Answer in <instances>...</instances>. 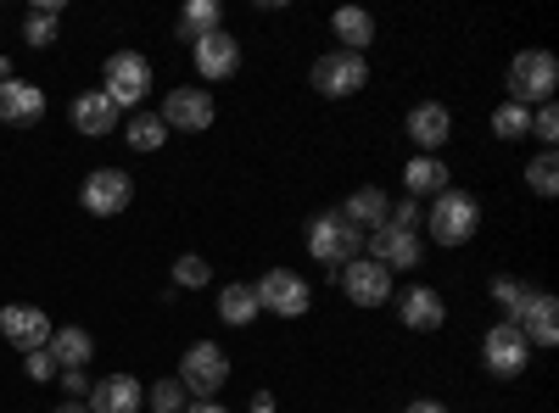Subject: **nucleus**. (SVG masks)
<instances>
[{
	"label": "nucleus",
	"mask_w": 559,
	"mask_h": 413,
	"mask_svg": "<svg viewBox=\"0 0 559 413\" xmlns=\"http://www.w3.org/2000/svg\"><path fill=\"white\" fill-rule=\"evenodd\" d=\"M364 84H369V62L353 57V51H324V57L313 62V89H319V96H331V101L358 96Z\"/></svg>",
	"instance_id": "nucleus-9"
},
{
	"label": "nucleus",
	"mask_w": 559,
	"mask_h": 413,
	"mask_svg": "<svg viewBox=\"0 0 559 413\" xmlns=\"http://www.w3.org/2000/svg\"><path fill=\"white\" fill-rule=\"evenodd\" d=\"M84 408L90 413H140V408H146V386H140L134 375H107V380L90 386Z\"/></svg>",
	"instance_id": "nucleus-16"
},
{
	"label": "nucleus",
	"mask_w": 559,
	"mask_h": 413,
	"mask_svg": "<svg viewBox=\"0 0 559 413\" xmlns=\"http://www.w3.org/2000/svg\"><path fill=\"white\" fill-rule=\"evenodd\" d=\"M503 89H509V101L526 107V112H532V107H548L554 89H559V62H554V51H521L515 62H509Z\"/></svg>",
	"instance_id": "nucleus-2"
},
{
	"label": "nucleus",
	"mask_w": 559,
	"mask_h": 413,
	"mask_svg": "<svg viewBox=\"0 0 559 413\" xmlns=\"http://www.w3.org/2000/svg\"><path fill=\"white\" fill-rule=\"evenodd\" d=\"M426 235L437 241V246H464V241H476V229H481V202L471 196V191H442V196H431V207H426Z\"/></svg>",
	"instance_id": "nucleus-1"
},
{
	"label": "nucleus",
	"mask_w": 559,
	"mask_h": 413,
	"mask_svg": "<svg viewBox=\"0 0 559 413\" xmlns=\"http://www.w3.org/2000/svg\"><path fill=\"white\" fill-rule=\"evenodd\" d=\"M134 202V179L123 168H96L84 179V212H96V218H112Z\"/></svg>",
	"instance_id": "nucleus-13"
},
{
	"label": "nucleus",
	"mask_w": 559,
	"mask_h": 413,
	"mask_svg": "<svg viewBox=\"0 0 559 413\" xmlns=\"http://www.w3.org/2000/svg\"><path fill=\"white\" fill-rule=\"evenodd\" d=\"M336 286H342L347 302H358V307H386V302H392V274H386L381 263H369V257L342 263V268H336Z\"/></svg>",
	"instance_id": "nucleus-10"
},
{
	"label": "nucleus",
	"mask_w": 559,
	"mask_h": 413,
	"mask_svg": "<svg viewBox=\"0 0 559 413\" xmlns=\"http://www.w3.org/2000/svg\"><path fill=\"white\" fill-rule=\"evenodd\" d=\"M185 402H191V397H185L179 380H157V386L146 391V408H152V413H185Z\"/></svg>",
	"instance_id": "nucleus-32"
},
{
	"label": "nucleus",
	"mask_w": 559,
	"mask_h": 413,
	"mask_svg": "<svg viewBox=\"0 0 559 413\" xmlns=\"http://www.w3.org/2000/svg\"><path fill=\"white\" fill-rule=\"evenodd\" d=\"M157 118L168 129H179V134H202V129H213V96H207V89H197V84H174Z\"/></svg>",
	"instance_id": "nucleus-12"
},
{
	"label": "nucleus",
	"mask_w": 559,
	"mask_h": 413,
	"mask_svg": "<svg viewBox=\"0 0 559 413\" xmlns=\"http://www.w3.org/2000/svg\"><path fill=\"white\" fill-rule=\"evenodd\" d=\"M532 141H537L543 151H554V141H559V112H554V101H548V107H532Z\"/></svg>",
	"instance_id": "nucleus-33"
},
{
	"label": "nucleus",
	"mask_w": 559,
	"mask_h": 413,
	"mask_svg": "<svg viewBox=\"0 0 559 413\" xmlns=\"http://www.w3.org/2000/svg\"><path fill=\"white\" fill-rule=\"evenodd\" d=\"M207 280H213V268H207L202 252H185V257L174 263V286H179V291H202Z\"/></svg>",
	"instance_id": "nucleus-31"
},
{
	"label": "nucleus",
	"mask_w": 559,
	"mask_h": 413,
	"mask_svg": "<svg viewBox=\"0 0 559 413\" xmlns=\"http://www.w3.org/2000/svg\"><path fill=\"white\" fill-rule=\"evenodd\" d=\"M263 307H258V291L247 286V280H236V286H224L218 291V318H224V325H252V318H258Z\"/></svg>",
	"instance_id": "nucleus-26"
},
{
	"label": "nucleus",
	"mask_w": 559,
	"mask_h": 413,
	"mask_svg": "<svg viewBox=\"0 0 559 413\" xmlns=\"http://www.w3.org/2000/svg\"><path fill=\"white\" fill-rule=\"evenodd\" d=\"M123 141H129L134 151H163V141H168V123H163L157 112H140V118H129Z\"/></svg>",
	"instance_id": "nucleus-28"
},
{
	"label": "nucleus",
	"mask_w": 559,
	"mask_h": 413,
	"mask_svg": "<svg viewBox=\"0 0 559 413\" xmlns=\"http://www.w3.org/2000/svg\"><path fill=\"white\" fill-rule=\"evenodd\" d=\"M146 89H152V62L140 57V51H112L107 68H102V96L123 112L134 101H146Z\"/></svg>",
	"instance_id": "nucleus-5"
},
{
	"label": "nucleus",
	"mask_w": 559,
	"mask_h": 413,
	"mask_svg": "<svg viewBox=\"0 0 559 413\" xmlns=\"http://www.w3.org/2000/svg\"><path fill=\"white\" fill-rule=\"evenodd\" d=\"M68 118H73V129H79V134H90V141H102V134H112V129H118V107L102 96V89H79L73 107H68Z\"/></svg>",
	"instance_id": "nucleus-18"
},
{
	"label": "nucleus",
	"mask_w": 559,
	"mask_h": 413,
	"mask_svg": "<svg viewBox=\"0 0 559 413\" xmlns=\"http://www.w3.org/2000/svg\"><path fill=\"white\" fill-rule=\"evenodd\" d=\"M191 57H197V73L207 78V84H218V78H236V68H241V45H236V34H207V39H197L191 45Z\"/></svg>",
	"instance_id": "nucleus-17"
},
{
	"label": "nucleus",
	"mask_w": 559,
	"mask_h": 413,
	"mask_svg": "<svg viewBox=\"0 0 559 413\" xmlns=\"http://www.w3.org/2000/svg\"><path fill=\"white\" fill-rule=\"evenodd\" d=\"M492 302H498L503 313H515V307L526 302V286H521V280H509V274H498V280H492Z\"/></svg>",
	"instance_id": "nucleus-34"
},
{
	"label": "nucleus",
	"mask_w": 559,
	"mask_h": 413,
	"mask_svg": "<svg viewBox=\"0 0 559 413\" xmlns=\"http://www.w3.org/2000/svg\"><path fill=\"white\" fill-rule=\"evenodd\" d=\"M218 28H224V7H218V0H191V7L179 12V23H174V34L185 45H197V39H207Z\"/></svg>",
	"instance_id": "nucleus-23"
},
{
	"label": "nucleus",
	"mask_w": 559,
	"mask_h": 413,
	"mask_svg": "<svg viewBox=\"0 0 559 413\" xmlns=\"http://www.w3.org/2000/svg\"><path fill=\"white\" fill-rule=\"evenodd\" d=\"M308 257H313V263H324V268H342V263L364 257V235H358V229L331 207V212L308 218Z\"/></svg>",
	"instance_id": "nucleus-4"
},
{
	"label": "nucleus",
	"mask_w": 559,
	"mask_h": 413,
	"mask_svg": "<svg viewBox=\"0 0 559 413\" xmlns=\"http://www.w3.org/2000/svg\"><path fill=\"white\" fill-rule=\"evenodd\" d=\"M23 375H28V380H57L62 369H57V357L39 347V352H23Z\"/></svg>",
	"instance_id": "nucleus-35"
},
{
	"label": "nucleus",
	"mask_w": 559,
	"mask_h": 413,
	"mask_svg": "<svg viewBox=\"0 0 559 413\" xmlns=\"http://www.w3.org/2000/svg\"><path fill=\"white\" fill-rule=\"evenodd\" d=\"M397 318L408 330H442V318H448V302L431 291V286H408L397 296Z\"/></svg>",
	"instance_id": "nucleus-19"
},
{
	"label": "nucleus",
	"mask_w": 559,
	"mask_h": 413,
	"mask_svg": "<svg viewBox=\"0 0 559 413\" xmlns=\"http://www.w3.org/2000/svg\"><path fill=\"white\" fill-rule=\"evenodd\" d=\"M45 118V89L28 78H7L0 84V123H39Z\"/></svg>",
	"instance_id": "nucleus-20"
},
{
	"label": "nucleus",
	"mask_w": 559,
	"mask_h": 413,
	"mask_svg": "<svg viewBox=\"0 0 559 413\" xmlns=\"http://www.w3.org/2000/svg\"><path fill=\"white\" fill-rule=\"evenodd\" d=\"M51 318H45L39 307L28 302H12V307H0V336H7L17 352H39V347H51Z\"/></svg>",
	"instance_id": "nucleus-14"
},
{
	"label": "nucleus",
	"mask_w": 559,
	"mask_h": 413,
	"mask_svg": "<svg viewBox=\"0 0 559 413\" xmlns=\"http://www.w3.org/2000/svg\"><path fill=\"white\" fill-rule=\"evenodd\" d=\"M403 185H408V202H419V196H442V191H448V162H442V157H408Z\"/></svg>",
	"instance_id": "nucleus-22"
},
{
	"label": "nucleus",
	"mask_w": 559,
	"mask_h": 413,
	"mask_svg": "<svg viewBox=\"0 0 559 413\" xmlns=\"http://www.w3.org/2000/svg\"><path fill=\"white\" fill-rule=\"evenodd\" d=\"M526 185H532V196H559V157L554 151H537L532 157V168H526Z\"/></svg>",
	"instance_id": "nucleus-29"
},
{
	"label": "nucleus",
	"mask_w": 559,
	"mask_h": 413,
	"mask_svg": "<svg viewBox=\"0 0 559 413\" xmlns=\"http://www.w3.org/2000/svg\"><path fill=\"white\" fill-rule=\"evenodd\" d=\"M408 141L419 146V157H437L448 141H453V112L442 101H419L408 112Z\"/></svg>",
	"instance_id": "nucleus-15"
},
{
	"label": "nucleus",
	"mask_w": 559,
	"mask_h": 413,
	"mask_svg": "<svg viewBox=\"0 0 559 413\" xmlns=\"http://www.w3.org/2000/svg\"><path fill=\"white\" fill-rule=\"evenodd\" d=\"M492 134H498V141H526V134H532V112L515 107V101H503L492 112Z\"/></svg>",
	"instance_id": "nucleus-30"
},
{
	"label": "nucleus",
	"mask_w": 559,
	"mask_h": 413,
	"mask_svg": "<svg viewBox=\"0 0 559 413\" xmlns=\"http://www.w3.org/2000/svg\"><path fill=\"white\" fill-rule=\"evenodd\" d=\"M403 413H448V408H442V402H431V397H414Z\"/></svg>",
	"instance_id": "nucleus-38"
},
{
	"label": "nucleus",
	"mask_w": 559,
	"mask_h": 413,
	"mask_svg": "<svg viewBox=\"0 0 559 413\" xmlns=\"http://www.w3.org/2000/svg\"><path fill=\"white\" fill-rule=\"evenodd\" d=\"M57 357V369H84L90 357H96V341H90L79 325H68V330H51V347H45Z\"/></svg>",
	"instance_id": "nucleus-24"
},
{
	"label": "nucleus",
	"mask_w": 559,
	"mask_h": 413,
	"mask_svg": "<svg viewBox=\"0 0 559 413\" xmlns=\"http://www.w3.org/2000/svg\"><path fill=\"white\" fill-rule=\"evenodd\" d=\"M57 17H62V0H39V7L28 12L23 39L34 45V51H45V45H57Z\"/></svg>",
	"instance_id": "nucleus-27"
},
{
	"label": "nucleus",
	"mask_w": 559,
	"mask_h": 413,
	"mask_svg": "<svg viewBox=\"0 0 559 413\" xmlns=\"http://www.w3.org/2000/svg\"><path fill=\"white\" fill-rule=\"evenodd\" d=\"M419 218H426V212H419V202H397L386 223H397V229H419Z\"/></svg>",
	"instance_id": "nucleus-36"
},
{
	"label": "nucleus",
	"mask_w": 559,
	"mask_h": 413,
	"mask_svg": "<svg viewBox=\"0 0 559 413\" xmlns=\"http://www.w3.org/2000/svg\"><path fill=\"white\" fill-rule=\"evenodd\" d=\"M526 363H532V341L515 330V325H492L481 336V369L498 375V380H515L526 375Z\"/></svg>",
	"instance_id": "nucleus-7"
},
{
	"label": "nucleus",
	"mask_w": 559,
	"mask_h": 413,
	"mask_svg": "<svg viewBox=\"0 0 559 413\" xmlns=\"http://www.w3.org/2000/svg\"><path fill=\"white\" fill-rule=\"evenodd\" d=\"M57 413H90L84 402H57Z\"/></svg>",
	"instance_id": "nucleus-41"
},
{
	"label": "nucleus",
	"mask_w": 559,
	"mask_h": 413,
	"mask_svg": "<svg viewBox=\"0 0 559 413\" xmlns=\"http://www.w3.org/2000/svg\"><path fill=\"white\" fill-rule=\"evenodd\" d=\"M503 325H515L532 347H543V352H548V347L559 341V302H554L548 291H526V302H521L515 313H509Z\"/></svg>",
	"instance_id": "nucleus-11"
},
{
	"label": "nucleus",
	"mask_w": 559,
	"mask_h": 413,
	"mask_svg": "<svg viewBox=\"0 0 559 413\" xmlns=\"http://www.w3.org/2000/svg\"><path fill=\"white\" fill-rule=\"evenodd\" d=\"M252 291H258V307L274 313V318H302V313L313 307L308 280H302V274H292V268H269Z\"/></svg>",
	"instance_id": "nucleus-6"
},
{
	"label": "nucleus",
	"mask_w": 559,
	"mask_h": 413,
	"mask_svg": "<svg viewBox=\"0 0 559 413\" xmlns=\"http://www.w3.org/2000/svg\"><path fill=\"white\" fill-rule=\"evenodd\" d=\"M62 386H68V397H73V402H84V397H90V380H84V369H62Z\"/></svg>",
	"instance_id": "nucleus-37"
},
{
	"label": "nucleus",
	"mask_w": 559,
	"mask_h": 413,
	"mask_svg": "<svg viewBox=\"0 0 559 413\" xmlns=\"http://www.w3.org/2000/svg\"><path fill=\"white\" fill-rule=\"evenodd\" d=\"M331 28H336V39H342V51H353V57H364V45L376 39V17H369L364 7H342V12L331 17Z\"/></svg>",
	"instance_id": "nucleus-25"
},
{
	"label": "nucleus",
	"mask_w": 559,
	"mask_h": 413,
	"mask_svg": "<svg viewBox=\"0 0 559 413\" xmlns=\"http://www.w3.org/2000/svg\"><path fill=\"white\" fill-rule=\"evenodd\" d=\"M252 413H274V397H269V391H258V397H252Z\"/></svg>",
	"instance_id": "nucleus-40"
},
{
	"label": "nucleus",
	"mask_w": 559,
	"mask_h": 413,
	"mask_svg": "<svg viewBox=\"0 0 559 413\" xmlns=\"http://www.w3.org/2000/svg\"><path fill=\"white\" fill-rule=\"evenodd\" d=\"M185 413H229V408L213 397V402H185Z\"/></svg>",
	"instance_id": "nucleus-39"
},
{
	"label": "nucleus",
	"mask_w": 559,
	"mask_h": 413,
	"mask_svg": "<svg viewBox=\"0 0 559 413\" xmlns=\"http://www.w3.org/2000/svg\"><path fill=\"white\" fill-rule=\"evenodd\" d=\"M364 257L381 263L386 274H403V268H419V257H426V241H419V229H397V223H381L376 235H364Z\"/></svg>",
	"instance_id": "nucleus-8"
},
{
	"label": "nucleus",
	"mask_w": 559,
	"mask_h": 413,
	"mask_svg": "<svg viewBox=\"0 0 559 413\" xmlns=\"http://www.w3.org/2000/svg\"><path fill=\"white\" fill-rule=\"evenodd\" d=\"M174 380L185 386V397L213 402L224 391V380H229V352L218 341H191V347H185V357H179V375Z\"/></svg>",
	"instance_id": "nucleus-3"
},
{
	"label": "nucleus",
	"mask_w": 559,
	"mask_h": 413,
	"mask_svg": "<svg viewBox=\"0 0 559 413\" xmlns=\"http://www.w3.org/2000/svg\"><path fill=\"white\" fill-rule=\"evenodd\" d=\"M353 229H358V235H376V229L392 218V202H386V191H376V185H364V191H353L342 207H336Z\"/></svg>",
	"instance_id": "nucleus-21"
}]
</instances>
